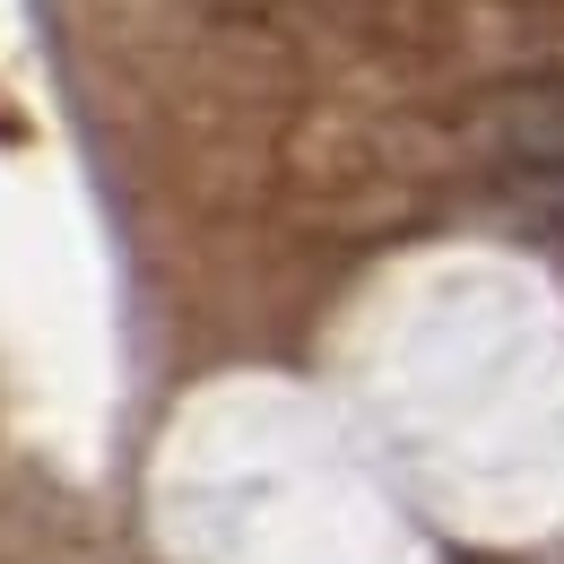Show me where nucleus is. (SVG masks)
<instances>
[{
	"label": "nucleus",
	"instance_id": "obj_1",
	"mask_svg": "<svg viewBox=\"0 0 564 564\" xmlns=\"http://www.w3.org/2000/svg\"><path fill=\"white\" fill-rule=\"evenodd\" d=\"M487 140L521 174H564V87H503L487 105Z\"/></svg>",
	"mask_w": 564,
	"mask_h": 564
}]
</instances>
